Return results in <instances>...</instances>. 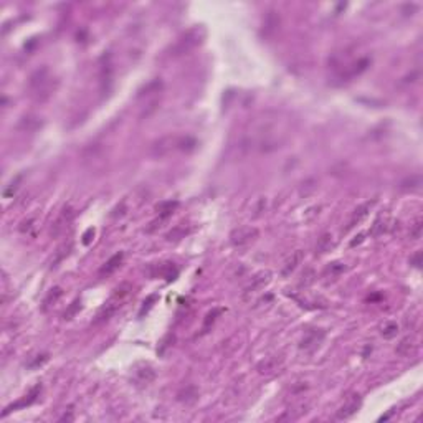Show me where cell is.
<instances>
[{
  "mask_svg": "<svg viewBox=\"0 0 423 423\" xmlns=\"http://www.w3.org/2000/svg\"><path fill=\"white\" fill-rule=\"evenodd\" d=\"M197 147H199V141L194 136H190V134H169V136H164L161 139H157V141H154L149 152H151L152 157L164 159L167 156H172L175 152L190 154Z\"/></svg>",
  "mask_w": 423,
  "mask_h": 423,
  "instance_id": "cell-1",
  "label": "cell"
},
{
  "mask_svg": "<svg viewBox=\"0 0 423 423\" xmlns=\"http://www.w3.org/2000/svg\"><path fill=\"white\" fill-rule=\"evenodd\" d=\"M28 88L35 100L42 103L53 95V91L56 88V80L51 76L48 68H40L32 75V78L28 81Z\"/></svg>",
  "mask_w": 423,
  "mask_h": 423,
  "instance_id": "cell-2",
  "label": "cell"
},
{
  "mask_svg": "<svg viewBox=\"0 0 423 423\" xmlns=\"http://www.w3.org/2000/svg\"><path fill=\"white\" fill-rule=\"evenodd\" d=\"M204 38H205V30L202 27L190 28L189 32H185L182 37H179L177 42L172 45V48H170V56H182V55L190 53V51L195 50L204 42Z\"/></svg>",
  "mask_w": 423,
  "mask_h": 423,
  "instance_id": "cell-3",
  "label": "cell"
},
{
  "mask_svg": "<svg viewBox=\"0 0 423 423\" xmlns=\"http://www.w3.org/2000/svg\"><path fill=\"white\" fill-rule=\"evenodd\" d=\"M258 238V228L255 226H238L230 233V243L233 246H246Z\"/></svg>",
  "mask_w": 423,
  "mask_h": 423,
  "instance_id": "cell-4",
  "label": "cell"
},
{
  "mask_svg": "<svg viewBox=\"0 0 423 423\" xmlns=\"http://www.w3.org/2000/svg\"><path fill=\"white\" fill-rule=\"evenodd\" d=\"M369 65H370V58H367V56L355 60V61H352V63H349L347 66H345L342 71H340V73H339V80H340V81H349V80H352V78H355V76L362 75L364 71L369 68Z\"/></svg>",
  "mask_w": 423,
  "mask_h": 423,
  "instance_id": "cell-5",
  "label": "cell"
},
{
  "mask_svg": "<svg viewBox=\"0 0 423 423\" xmlns=\"http://www.w3.org/2000/svg\"><path fill=\"white\" fill-rule=\"evenodd\" d=\"M360 404H362V399H360L359 394H350L347 399H345L344 405L340 407L336 414L337 420H347L352 415L357 414V410L360 409Z\"/></svg>",
  "mask_w": 423,
  "mask_h": 423,
  "instance_id": "cell-6",
  "label": "cell"
},
{
  "mask_svg": "<svg viewBox=\"0 0 423 423\" xmlns=\"http://www.w3.org/2000/svg\"><path fill=\"white\" fill-rule=\"evenodd\" d=\"M73 218H75V210L71 207H65L61 210V213L58 215V218H56L53 221V225H51V236H58L63 233V231L70 226L71 221H73Z\"/></svg>",
  "mask_w": 423,
  "mask_h": 423,
  "instance_id": "cell-7",
  "label": "cell"
},
{
  "mask_svg": "<svg viewBox=\"0 0 423 423\" xmlns=\"http://www.w3.org/2000/svg\"><path fill=\"white\" fill-rule=\"evenodd\" d=\"M283 364H285V357L283 355H271V357L263 359L260 364H258V372L261 375H273L276 372H280Z\"/></svg>",
  "mask_w": 423,
  "mask_h": 423,
  "instance_id": "cell-8",
  "label": "cell"
},
{
  "mask_svg": "<svg viewBox=\"0 0 423 423\" xmlns=\"http://www.w3.org/2000/svg\"><path fill=\"white\" fill-rule=\"evenodd\" d=\"M100 83H101V91L106 93L109 90V85H111V80H112V65H111V56L109 55H105L101 58V63H100Z\"/></svg>",
  "mask_w": 423,
  "mask_h": 423,
  "instance_id": "cell-9",
  "label": "cell"
},
{
  "mask_svg": "<svg viewBox=\"0 0 423 423\" xmlns=\"http://www.w3.org/2000/svg\"><path fill=\"white\" fill-rule=\"evenodd\" d=\"M375 202H377V200H370V202H365V204H362V205H359V207L352 212V215H350L349 223H347V226L344 228V231H349L350 228H354L355 225H359L360 221H362L365 216L369 215V212L372 210V207L375 205Z\"/></svg>",
  "mask_w": 423,
  "mask_h": 423,
  "instance_id": "cell-10",
  "label": "cell"
},
{
  "mask_svg": "<svg viewBox=\"0 0 423 423\" xmlns=\"http://www.w3.org/2000/svg\"><path fill=\"white\" fill-rule=\"evenodd\" d=\"M324 336H326V334H324L322 329H311V331H308L304 334V337L301 339V342H299V347L304 350L316 349L317 345L322 342Z\"/></svg>",
  "mask_w": 423,
  "mask_h": 423,
  "instance_id": "cell-11",
  "label": "cell"
},
{
  "mask_svg": "<svg viewBox=\"0 0 423 423\" xmlns=\"http://www.w3.org/2000/svg\"><path fill=\"white\" fill-rule=\"evenodd\" d=\"M270 281H271V273L270 271H260L258 275H255L253 278H251V281L246 285L245 296L251 295V293H255V291L263 290V288H265Z\"/></svg>",
  "mask_w": 423,
  "mask_h": 423,
  "instance_id": "cell-12",
  "label": "cell"
},
{
  "mask_svg": "<svg viewBox=\"0 0 423 423\" xmlns=\"http://www.w3.org/2000/svg\"><path fill=\"white\" fill-rule=\"evenodd\" d=\"M278 28H280V15L275 10H270L266 13L265 20H263V35L265 37H273Z\"/></svg>",
  "mask_w": 423,
  "mask_h": 423,
  "instance_id": "cell-13",
  "label": "cell"
},
{
  "mask_svg": "<svg viewBox=\"0 0 423 423\" xmlns=\"http://www.w3.org/2000/svg\"><path fill=\"white\" fill-rule=\"evenodd\" d=\"M154 379H156V370H154L151 365H141V367H137L136 372H134V380H136L139 385H149Z\"/></svg>",
  "mask_w": 423,
  "mask_h": 423,
  "instance_id": "cell-14",
  "label": "cell"
},
{
  "mask_svg": "<svg viewBox=\"0 0 423 423\" xmlns=\"http://www.w3.org/2000/svg\"><path fill=\"white\" fill-rule=\"evenodd\" d=\"M122 260H124V253H121V251H119V253H116L114 256H111L109 260H107L105 265L101 266L100 276H101V278L109 276V275H112V273H114L116 270H119Z\"/></svg>",
  "mask_w": 423,
  "mask_h": 423,
  "instance_id": "cell-15",
  "label": "cell"
},
{
  "mask_svg": "<svg viewBox=\"0 0 423 423\" xmlns=\"http://www.w3.org/2000/svg\"><path fill=\"white\" fill-rule=\"evenodd\" d=\"M177 400L180 404H185V405H192L195 402L199 400V389L194 385H187L184 387L182 390L177 394Z\"/></svg>",
  "mask_w": 423,
  "mask_h": 423,
  "instance_id": "cell-16",
  "label": "cell"
},
{
  "mask_svg": "<svg viewBox=\"0 0 423 423\" xmlns=\"http://www.w3.org/2000/svg\"><path fill=\"white\" fill-rule=\"evenodd\" d=\"M301 260H303V251H301V250H296L295 253H293V255L285 261V265H283V268H281V276H283V278L290 276L291 273L298 268L299 263H301Z\"/></svg>",
  "mask_w": 423,
  "mask_h": 423,
  "instance_id": "cell-17",
  "label": "cell"
},
{
  "mask_svg": "<svg viewBox=\"0 0 423 423\" xmlns=\"http://www.w3.org/2000/svg\"><path fill=\"white\" fill-rule=\"evenodd\" d=\"M131 293H132V285H131V283H121L119 286H116L114 290H112V295H111L109 299H112L114 303L121 304V306H122V303L126 301V298H129Z\"/></svg>",
  "mask_w": 423,
  "mask_h": 423,
  "instance_id": "cell-18",
  "label": "cell"
},
{
  "mask_svg": "<svg viewBox=\"0 0 423 423\" xmlns=\"http://www.w3.org/2000/svg\"><path fill=\"white\" fill-rule=\"evenodd\" d=\"M179 275V270L174 266V263H161L157 266V273L154 276L166 278V281H174Z\"/></svg>",
  "mask_w": 423,
  "mask_h": 423,
  "instance_id": "cell-19",
  "label": "cell"
},
{
  "mask_svg": "<svg viewBox=\"0 0 423 423\" xmlns=\"http://www.w3.org/2000/svg\"><path fill=\"white\" fill-rule=\"evenodd\" d=\"M40 390H42V385L33 387L32 392H30L28 395H25V399H22L20 402H17V404H13L12 407H7V410L3 412V415H7L8 412H12V410H15V409H20V407H25V405L33 404V402L37 400V397H38V394H40Z\"/></svg>",
  "mask_w": 423,
  "mask_h": 423,
  "instance_id": "cell-20",
  "label": "cell"
},
{
  "mask_svg": "<svg viewBox=\"0 0 423 423\" xmlns=\"http://www.w3.org/2000/svg\"><path fill=\"white\" fill-rule=\"evenodd\" d=\"M189 231H190L189 223H179L166 235V240L167 241H180L182 238H185V235H189Z\"/></svg>",
  "mask_w": 423,
  "mask_h": 423,
  "instance_id": "cell-21",
  "label": "cell"
},
{
  "mask_svg": "<svg viewBox=\"0 0 423 423\" xmlns=\"http://www.w3.org/2000/svg\"><path fill=\"white\" fill-rule=\"evenodd\" d=\"M395 221L394 220H389V218H377L375 220V223L372 225V228H370V231L369 233L370 235H382V233H385V231H390L392 228H394V225Z\"/></svg>",
  "mask_w": 423,
  "mask_h": 423,
  "instance_id": "cell-22",
  "label": "cell"
},
{
  "mask_svg": "<svg viewBox=\"0 0 423 423\" xmlns=\"http://www.w3.org/2000/svg\"><path fill=\"white\" fill-rule=\"evenodd\" d=\"M332 246H334L332 235H331V233H322V235L317 238V243H316V253L324 255V253H327V251H331Z\"/></svg>",
  "mask_w": 423,
  "mask_h": 423,
  "instance_id": "cell-23",
  "label": "cell"
},
{
  "mask_svg": "<svg viewBox=\"0 0 423 423\" xmlns=\"http://www.w3.org/2000/svg\"><path fill=\"white\" fill-rule=\"evenodd\" d=\"M179 207V202H172V200H169V202H162L161 205H157L156 207V210H157V213H159V216H162L164 220H167L169 216H172V213H174V210Z\"/></svg>",
  "mask_w": 423,
  "mask_h": 423,
  "instance_id": "cell-24",
  "label": "cell"
},
{
  "mask_svg": "<svg viewBox=\"0 0 423 423\" xmlns=\"http://www.w3.org/2000/svg\"><path fill=\"white\" fill-rule=\"evenodd\" d=\"M397 354H400V355H410L412 352H414L415 350V342H414V339H410V337H405V339H402L399 344H397Z\"/></svg>",
  "mask_w": 423,
  "mask_h": 423,
  "instance_id": "cell-25",
  "label": "cell"
},
{
  "mask_svg": "<svg viewBox=\"0 0 423 423\" xmlns=\"http://www.w3.org/2000/svg\"><path fill=\"white\" fill-rule=\"evenodd\" d=\"M162 90V81H161V78H157V80H152L151 83H147L146 86L142 88L141 91H139V95H137V98H144V96H149V95H152V93H159Z\"/></svg>",
  "mask_w": 423,
  "mask_h": 423,
  "instance_id": "cell-26",
  "label": "cell"
},
{
  "mask_svg": "<svg viewBox=\"0 0 423 423\" xmlns=\"http://www.w3.org/2000/svg\"><path fill=\"white\" fill-rule=\"evenodd\" d=\"M63 296V290H61L60 286H56V288H53V290H51L48 295H46V298H45V301H43V304H45V309L46 308H50V306H53V304H56L60 301V298Z\"/></svg>",
  "mask_w": 423,
  "mask_h": 423,
  "instance_id": "cell-27",
  "label": "cell"
},
{
  "mask_svg": "<svg viewBox=\"0 0 423 423\" xmlns=\"http://www.w3.org/2000/svg\"><path fill=\"white\" fill-rule=\"evenodd\" d=\"M225 309L223 308H213L212 309L210 313H207V316H205V319H204V327H202V331L204 332H207V329L212 326V324H213L215 321H216V317L220 316L221 313H223Z\"/></svg>",
  "mask_w": 423,
  "mask_h": 423,
  "instance_id": "cell-28",
  "label": "cell"
},
{
  "mask_svg": "<svg viewBox=\"0 0 423 423\" xmlns=\"http://www.w3.org/2000/svg\"><path fill=\"white\" fill-rule=\"evenodd\" d=\"M420 185H422V177L420 175H414V177L404 180V182L400 184V187L404 190H419Z\"/></svg>",
  "mask_w": 423,
  "mask_h": 423,
  "instance_id": "cell-29",
  "label": "cell"
},
{
  "mask_svg": "<svg viewBox=\"0 0 423 423\" xmlns=\"http://www.w3.org/2000/svg\"><path fill=\"white\" fill-rule=\"evenodd\" d=\"M397 334H399V326L397 322H387L384 327H382V336L385 339H394Z\"/></svg>",
  "mask_w": 423,
  "mask_h": 423,
  "instance_id": "cell-30",
  "label": "cell"
},
{
  "mask_svg": "<svg viewBox=\"0 0 423 423\" xmlns=\"http://www.w3.org/2000/svg\"><path fill=\"white\" fill-rule=\"evenodd\" d=\"M422 233H423V221L422 220H417L414 225L410 226V238L417 241L422 238Z\"/></svg>",
  "mask_w": 423,
  "mask_h": 423,
  "instance_id": "cell-31",
  "label": "cell"
},
{
  "mask_svg": "<svg viewBox=\"0 0 423 423\" xmlns=\"http://www.w3.org/2000/svg\"><path fill=\"white\" fill-rule=\"evenodd\" d=\"M80 309H81V301H80V299H76V301L71 303V304H70V308L65 311L63 317H65V319H73V317L76 316V314L80 313Z\"/></svg>",
  "mask_w": 423,
  "mask_h": 423,
  "instance_id": "cell-32",
  "label": "cell"
},
{
  "mask_svg": "<svg viewBox=\"0 0 423 423\" xmlns=\"http://www.w3.org/2000/svg\"><path fill=\"white\" fill-rule=\"evenodd\" d=\"M314 280H316V273H314L313 270H306L303 273V276H301V281H299V286H309V285H313L314 283Z\"/></svg>",
  "mask_w": 423,
  "mask_h": 423,
  "instance_id": "cell-33",
  "label": "cell"
},
{
  "mask_svg": "<svg viewBox=\"0 0 423 423\" xmlns=\"http://www.w3.org/2000/svg\"><path fill=\"white\" fill-rule=\"evenodd\" d=\"M20 180H22V175H18V177L15 179L12 184H10V187H8V189H5V192H3V197H5V199L12 197V195H13L15 192H17V189H18V184H20Z\"/></svg>",
  "mask_w": 423,
  "mask_h": 423,
  "instance_id": "cell-34",
  "label": "cell"
},
{
  "mask_svg": "<svg viewBox=\"0 0 423 423\" xmlns=\"http://www.w3.org/2000/svg\"><path fill=\"white\" fill-rule=\"evenodd\" d=\"M342 271H344V265H340V263H331L326 270V273H331V276H337Z\"/></svg>",
  "mask_w": 423,
  "mask_h": 423,
  "instance_id": "cell-35",
  "label": "cell"
},
{
  "mask_svg": "<svg viewBox=\"0 0 423 423\" xmlns=\"http://www.w3.org/2000/svg\"><path fill=\"white\" fill-rule=\"evenodd\" d=\"M156 299H157V296H156V295H152V296H149V298H147V301H144V308L141 309V313H139V314H141V316H142V314H144V313H147V311H149V309H151V306H152V303H154V301H156Z\"/></svg>",
  "mask_w": 423,
  "mask_h": 423,
  "instance_id": "cell-36",
  "label": "cell"
},
{
  "mask_svg": "<svg viewBox=\"0 0 423 423\" xmlns=\"http://www.w3.org/2000/svg\"><path fill=\"white\" fill-rule=\"evenodd\" d=\"M410 265H414L415 268H420V265H422V251H417V253L410 258Z\"/></svg>",
  "mask_w": 423,
  "mask_h": 423,
  "instance_id": "cell-37",
  "label": "cell"
},
{
  "mask_svg": "<svg viewBox=\"0 0 423 423\" xmlns=\"http://www.w3.org/2000/svg\"><path fill=\"white\" fill-rule=\"evenodd\" d=\"M93 236H95V228H88L86 233L83 235V243H85V245H90L91 240H93Z\"/></svg>",
  "mask_w": 423,
  "mask_h": 423,
  "instance_id": "cell-38",
  "label": "cell"
},
{
  "mask_svg": "<svg viewBox=\"0 0 423 423\" xmlns=\"http://www.w3.org/2000/svg\"><path fill=\"white\" fill-rule=\"evenodd\" d=\"M32 223H33V218H30V220H27V221H23L22 226H20V231H22V233H25V231H28L30 228H32Z\"/></svg>",
  "mask_w": 423,
  "mask_h": 423,
  "instance_id": "cell-39",
  "label": "cell"
},
{
  "mask_svg": "<svg viewBox=\"0 0 423 423\" xmlns=\"http://www.w3.org/2000/svg\"><path fill=\"white\" fill-rule=\"evenodd\" d=\"M73 410H68V414H65L63 417L60 419V422H73Z\"/></svg>",
  "mask_w": 423,
  "mask_h": 423,
  "instance_id": "cell-40",
  "label": "cell"
},
{
  "mask_svg": "<svg viewBox=\"0 0 423 423\" xmlns=\"http://www.w3.org/2000/svg\"><path fill=\"white\" fill-rule=\"evenodd\" d=\"M362 241H364V235H357V236H355V240L350 241L349 245H350V248H354L355 245H360V243H362Z\"/></svg>",
  "mask_w": 423,
  "mask_h": 423,
  "instance_id": "cell-41",
  "label": "cell"
}]
</instances>
